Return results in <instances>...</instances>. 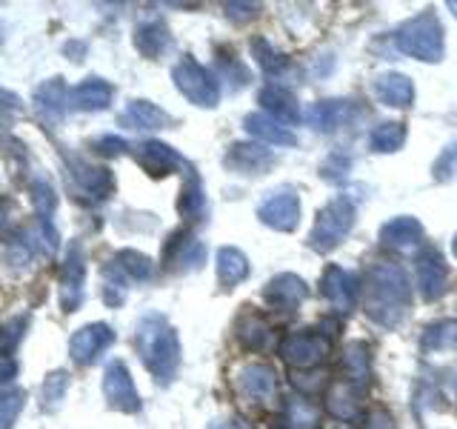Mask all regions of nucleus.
Here are the masks:
<instances>
[{
  "label": "nucleus",
  "mask_w": 457,
  "mask_h": 429,
  "mask_svg": "<svg viewBox=\"0 0 457 429\" xmlns=\"http://www.w3.org/2000/svg\"><path fill=\"white\" fill-rule=\"evenodd\" d=\"M71 175L78 181V189L100 204V200H106L114 189V181H112V172L106 166H95V164H86V161H75L71 164Z\"/></svg>",
  "instance_id": "20"
},
{
  "label": "nucleus",
  "mask_w": 457,
  "mask_h": 429,
  "mask_svg": "<svg viewBox=\"0 0 457 429\" xmlns=\"http://www.w3.org/2000/svg\"><path fill=\"white\" fill-rule=\"evenodd\" d=\"M35 100L43 112L54 114V118H61V114L69 109V86L63 83V78H52L43 86H37L35 92Z\"/></svg>",
  "instance_id": "34"
},
{
  "label": "nucleus",
  "mask_w": 457,
  "mask_h": 429,
  "mask_svg": "<svg viewBox=\"0 0 457 429\" xmlns=\"http://www.w3.org/2000/svg\"><path fill=\"white\" fill-rule=\"evenodd\" d=\"M237 338L246 349L261 352L271 343V326L261 318V315H243L237 324Z\"/></svg>",
  "instance_id": "33"
},
{
  "label": "nucleus",
  "mask_w": 457,
  "mask_h": 429,
  "mask_svg": "<svg viewBox=\"0 0 457 429\" xmlns=\"http://www.w3.org/2000/svg\"><path fill=\"white\" fill-rule=\"evenodd\" d=\"M118 123L123 129H135V132H146V129L154 132V129L171 126V118L157 104H152V100H132V104L120 112Z\"/></svg>",
  "instance_id": "22"
},
{
  "label": "nucleus",
  "mask_w": 457,
  "mask_h": 429,
  "mask_svg": "<svg viewBox=\"0 0 457 429\" xmlns=\"http://www.w3.org/2000/svg\"><path fill=\"white\" fill-rule=\"evenodd\" d=\"M9 212H12V204L9 200H0V229L9 223Z\"/></svg>",
  "instance_id": "50"
},
{
  "label": "nucleus",
  "mask_w": 457,
  "mask_h": 429,
  "mask_svg": "<svg viewBox=\"0 0 457 429\" xmlns=\"http://www.w3.org/2000/svg\"><path fill=\"white\" fill-rule=\"evenodd\" d=\"M104 398L112 409L135 415L140 412V392L132 381V372L123 361H109L104 372Z\"/></svg>",
  "instance_id": "9"
},
{
  "label": "nucleus",
  "mask_w": 457,
  "mask_h": 429,
  "mask_svg": "<svg viewBox=\"0 0 457 429\" xmlns=\"http://www.w3.org/2000/svg\"><path fill=\"white\" fill-rule=\"evenodd\" d=\"M363 429H397L395 418L386 409H371L363 421Z\"/></svg>",
  "instance_id": "44"
},
{
  "label": "nucleus",
  "mask_w": 457,
  "mask_h": 429,
  "mask_svg": "<svg viewBox=\"0 0 457 429\" xmlns=\"http://www.w3.org/2000/svg\"><path fill=\"white\" fill-rule=\"evenodd\" d=\"M449 9H452V12L457 14V4H454V0H452V4H449Z\"/></svg>",
  "instance_id": "52"
},
{
  "label": "nucleus",
  "mask_w": 457,
  "mask_h": 429,
  "mask_svg": "<svg viewBox=\"0 0 457 429\" xmlns=\"http://www.w3.org/2000/svg\"><path fill=\"white\" fill-rule=\"evenodd\" d=\"M457 164V149L452 147V149H446V155H443L440 157V161H437V166H435V178L437 181H446L449 178V169Z\"/></svg>",
  "instance_id": "46"
},
{
  "label": "nucleus",
  "mask_w": 457,
  "mask_h": 429,
  "mask_svg": "<svg viewBox=\"0 0 457 429\" xmlns=\"http://www.w3.org/2000/svg\"><path fill=\"white\" fill-rule=\"evenodd\" d=\"M363 407V390L349 381H335L326 392V409L328 415H335L337 421H352L361 415Z\"/></svg>",
  "instance_id": "21"
},
{
  "label": "nucleus",
  "mask_w": 457,
  "mask_h": 429,
  "mask_svg": "<svg viewBox=\"0 0 457 429\" xmlns=\"http://www.w3.org/2000/svg\"><path fill=\"white\" fill-rule=\"evenodd\" d=\"M320 295L332 304L337 312H352L357 298H361V283L357 275L343 266H326L323 278H320Z\"/></svg>",
  "instance_id": "13"
},
{
  "label": "nucleus",
  "mask_w": 457,
  "mask_h": 429,
  "mask_svg": "<svg viewBox=\"0 0 457 429\" xmlns=\"http://www.w3.org/2000/svg\"><path fill=\"white\" fill-rule=\"evenodd\" d=\"M452 252H454V257H457V235H454V240H452Z\"/></svg>",
  "instance_id": "51"
},
{
  "label": "nucleus",
  "mask_w": 457,
  "mask_h": 429,
  "mask_svg": "<svg viewBox=\"0 0 457 429\" xmlns=\"http://www.w3.org/2000/svg\"><path fill=\"white\" fill-rule=\"evenodd\" d=\"M209 429H249V426L240 418H223V421H212Z\"/></svg>",
  "instance_id": "49"
},
{
  "label": "nucleus",
  "mask_w": 457,
  "mask_h": 429,
  "mask_svg": "<svg viewBox=\"0 0 457 429\" xmlns=\"http://www.w3.org/2000/svg\"><path fill=\"white\" fill-rule=\"evenodd\" d=\"M411 304V286L406 272L392 261L371 264L363 281V309L375 324L395 329L406 318Z\"/></svg>",
  "instance_id": "1"
},
{
  "label": "nucleus",
  "mask_w": 457,
  "mask_h": 429,
  "mask_svg": "<svg viewBox=\"0 0 457 429\" xmlns=\"http://www.w3.org/2000/svg\"><path fill=\"white\" fill-rule=\"evenodd\" d=\"M114 89L104 78H86L75 89H69V109H83V112H100L112 104Z\"/></svg>",
  "instance_id": "25"
},
{
  "label": "nucleus",
  "mask_w": 457,
  "mask_h": 429,
  "mask_svg": "<svg viewBox=\"0 0 457 429\" xmlns=\"http://www.w3.org/2000/svg\"><path fill=\"white\" fill-rule=\"evenodd\" d=\"M257 9L261 6H254V4H226V12L232 14V18H243V21H249V18H254L257 14Z\"/></svg>",
  "instance_id": "47"
},
{
  "label": "nucleus",
  "mask_w": 457,
  "mask_h": 429,
  "mask_svg": "<svg viewBox=\"0 0 457 429\" xmlns=\"http://www.w3.org/2000/svg\"><path fill=\"white\" fill-rule=\"evenodd\" d=\"M178 212H180V218L189 221V223L206 221V214H209V200H206V192H204V183H200V178L195 175V172L186 178L183 189H180Z\"/></svg>",
  "instance_id": "29"
},
{
  "label": "nucleus",
  "mask_w": 457,
  "mask_h": 429,
  "mask_svg": "<svg viewBox=\"0 0 457 429\" xmlns=\"http://www.w3.org/2000/svg\"><path fill=\"white\" fill-rule=\"evenodd\" d=\"M380 243L389 249H418L423 243V223L418 218H409V214L392 218L380 226Z\"/></svg>",
  "instance_id": "23"
},
{
  "label": "nucleus",
  "mask_w": 457,
  "mask_h": 429,
  "mask_svg": "<svg viewBox=\"0 0 457 429\" xmlns=\"http://www.w3.org/2000/svg\"><path fill=\"white\" fill-rule=\"evenodd\" d=\"M66 386H69V372L66 369H57L52 375L43 381V390H40V400L46 409H54L57 404L63 400L66 395Z\"/></svg>",
  "instance_id": "38"
},
{
  "label": "nucleus",
  "mask_w": 457,
  "mask_h": 429,
  "mask_svg": "<svg viewBox=\"0 0 457 429\" xmlns=\"http://www.w3.org/2000/svg\"><path fill=\"white\" fill-rule=\"evenodd\" d=\"M223 69H220V78L218 80H232V86L237 89V86H246L249 83V72H246V66L243 63H237V61H228V57H220L218 61Z\"/></svg>",
  "instance_id": "41"
},
{
  "label": "nucleus",
  "mask_w": 457,
  "mask_h": 429,
  "mask_svg": "<svg viewBox=\"0 0 457 429\" xmlns=\"http://www.w3.org/2000/svg\"><path fill=\"white\" fill-rule=\"evenodd\" d=\"M18 109H21V97L6 92V89H0V114H4V112H18Z\"/></svg>",
  "instance_id": "48"
},
{
  "label": "nucleus",
  "mask_w": 457,
  "mask_h": 429,
  "mask_svg": "<svg viewBox=\"0 0 457 429\" xmlns=\"http://www.w3.org/2000/svg\"><path fill=\"white\" fill-rule=\"evenodd\" d=\"M252 55H254V61L263 66L266 75H271V78H278V75H283L286 69H289V57L280 55L266 38H254L252 40Z\"/></svg>",
  "instance_id": "36"
},
{
  "label": "nucleus",
  "mask_w": 457,
  "mask_h": 429,
  "mask_svg": "<svg viewBox=\"0 0 457 429\" xmlns=\"http://www.w3.org/2000/svg\"><path fill=\"white\" fill-rule=\"evenodd\" d=\"M92 147L97 149V152H104V155H123L126 149H129V143L123 140V138H97Z\"/></svg>",
  "instance_id": "45"
},
{
  "label": "nucleus",
  "mask_w": 457,
  "mask_h": 429,
  "mask_svg": "<svg viewBox=\"0 0 457 429\" xmlns=\"http://www.w3.org/2000/svg\"><path fill=\"white\" fill-rule=\"evenodd\" d=\"M452 329H457L452 321H440V324H432V326L426 329V335H423V349H440L443 343L449 341Z\"/></svg>",
  "instance_id": "40"
},
{
  "label": "nucleus",
  "mask_w": 457,
  "mask_h": 429,
  "mask_svg": "<svg viewBox=\"0 0 457 429\" xmlns=\"http://www.w3.org/2000/svg\"><path fill=\"white\" fill-rule=\"evenodd\" d=\"M369 375H371V355H369V347H366L363 341L349 343L346 352H343V381H349L354 386H361V390H366Z\"/></svg>",
  "instance_id": "31"
},
{
  "label": "nucleus",
  "mask_w": 457,
  "mask_h": 429,
  "mask_svg": "<svg viewBox=\"0 0 457 429\" xmlns=\"http://www.w3.org/2000/svg\"><path fill=\"white\" fill-rule=\"evenodd\" d=\"M371 89H375L383 106L406 109L414 104V83L406 75H397V72H383V75H378Z\"/></svg>",
  "instance_id": "26"
},
{
  "label": "nucleus",
  "mask_w": 457,
  "mask_h": 429,
  "mask_svg": "<svg viewBox=\"0 0 457 429\" xmlns=\"http://www.w3.org/2000/svg\"><path fill=\"white\" fill-rule=\"evenodd\" d=\"M352 226H354L352 198L337 195L318 212V221H314L309 232V247L314 252H332L335 247H340L343 238L352 232Z\"/></svg>",
  "instance_id": "4"
},
{
  "label": "nucleus",
  "mask_w": 457,
  "mask_h": 429,
  "mask_svg": "<svg viewBox=\"0 0 457 429\" xmlns=\"http://www.w3.org/2000/svg\"><path fill=\"white\" fill-rule=\"evenodd\" d=\"M249 257L237 247H220L218 249V283L226 292H232L237 283L249 278Z\"/></svg>",
  "instance_id": "28"
},
{
  "label": "nucleus",
  "mask_w": 457,
  "mask_h": 429,
  "mask_svg": "<svg viewBox=\"0 0 457 429\" xmlns=\"http://www.w3.org/2000/svg\"><path fill=\"white\" fill-rule=\"evenodd\" d=\"M323 421V412L314 400L303 398V395H295L286 400L283 407V418L278 421L283 429H320Z\"/></svg>",
  "instance_id": "27"
},
{
  "label": "nucleus",
  "mask_w": 457,
  "mask_h": 429,
  "mask_svg": "<svg viewBox=\"0 0 457 429\" xmlns=\"http://www.w3.org/2000/svg\"><path fill=\"white\" fill-rule=\"evenodd\" d=\"M114 343V329L109 324H86L80 326L69 341V355L71 361L80 366L95 364L100 355H104Z\"/></svg>",
  "instance_id": "11"
},
{
  "label": "nucleus",
  "mask_w": 457,
  "mask_h": 429,
  "mask_svg": "<svg viewBox=\"0 0 457 429\" xmlns=\"http://www.w3.org/2000/svg\"><path fill=\"white\" fill-rule=\"evenodd\" d=\"M403 143H406V123H400V121L378 123L369 135L371 152H397Z\"/></svg>",
  "instance_id": "35"
},
{
  "label": "nucleus",
  "mask_w": 457,
  "mask_h": 429,
  "mask_svg": "<svg viewBox=\"0 0 457 429\" xmlns=\"http://www.w3.org/2000/svg\"><path fill=\"white\" fill-rule=\"evenodd\" d=\"M278 352L286 364L295 366V372L318 369L332 352V338H326L320 329H300V332L283 335Z\"/></svg>",
  "instance_id": "6"
},
{
  "label": "nucleus",
  "mask_w": 457,
  "mask_h": 429,
  "mask_svg": "<svg viewBox=\"0 0 457 429\" xmlns=\"http://www.w3.org/2000/svg\"><path fill=\"white\" fill-rule=\"evenodd\" d=\"M257 218L269 229L278 232H295L300 223V198L292 186H280V189L269 192L261 206H257Z\"/></svg>",
  "instance_id": "7"
},
{
  "label": "nucleus",
  "mask_w": 457,
  "mask_h": 429,
  "mask_svg": "<svg viewBox=\"0 0 457 429\" xmlns=\"http://www.w3.org/2000/svg\"><path fill=\"white\" fill-rule=\"evenodd\" d=\"M261 106L266 109L269 118H275L278 123L283 126H292L300 121V104H297V97L286 89V86L280 83H269L261 89Z\"/></svg>",
  "instance_id": "19"
},
{
  "label": "nucleus",
  "mask_w": 457,
  "mask_h": 429,
  "mask_svg": "<svg viewBox=\"0 0 457 429\" xmlns=\"http://www.w3.org/2000/svg\"><path fill=\"white\" fill-rule=\"evenodd\" d=\"M346 172H349V157H343V155H332L320 166V175L326 181H343V178H346Z\"/></svg>",
  "instance_id": "43"
},
{
  "label": "nucleus",
  "mask_w": 457,
  "mask_h": 429,
  "mask_svg": "<svg viewBox=\"0 0 457 429\" xmlns=\"http://www.w3.org/2000/svg\"><path fill=\"white\" fill-rule=\"evenodd\" d=\"M112 266L118 269L129 283L154 278V261L143 255V252H137V249H120L118 255H114Z\"/></svg>",
  "instance_id": "32"
},
{
  "label": "nucleus",
  "mask_w": 457,
  "mask_h": 429,
  "mask_svg": "<svg viewBox=\"0 0 457 429\" xmlns=\"http://www.w3.org/2000/svg\"><path fill=\"white\" fill-rule=\"evenodd\" d=\"M135 349L149 375L169 386L180 372V338L178 329L169 324L166 315L146 312L135 326Z\"/></svg>",
  "instance_id": "2"
},
{
  "label": "nucleus",
  "mask_w": 457,
  "mask_h": 429,
  "mask_svg": "<svg viewBox=\"0 0 457 429\" xmlns=\"http://www.w3.org/2000/svg\"><path fill=\"white\" fill-rule=\"evenodd\" d=\"M235 386L252 404H266L278 395V375L269 364H246L237 369Z\"/></svg>",
  "instance_id": "14"
},
{
  "label": "nucleus",
  "mask_w": 457,
  "mask_h": 429,
  "mask_svg": "<svg viewBox=\"0 0 457 429\" xmlns=\"http://www.w3.org/2000/svg\"><path fill=\"white\" fill-rule=\"evenodd\" d=\"M171 80L180 89V95L195 106L212 109L220 100V80L212 75L206 66H200L192 57H180L171 69Z\"/></svg>",
  "instance_id": "5"
},
{
  "label": "nucleus",
  "mask_w": 457,
  "mask_h": 429,
  "mask_svg": "<svg viewBox=\"0 0 457 429\" xmlns=\"http://www.w3.org/2000/svg\"><path fill=\"white\" fill-rule=\"evenodd\" d=\"M32 200H35V209L40 214V221H52V214L57 209V195L52 189V183L43 175H37L32 183Z\"/></svg>",
  "instance_id": "37"
},
{
  "label": "nucleus",
  "mask_w": 457,
  "mask_h": 429,
  "mask_svg": "<svg viewBox=\"0 0 457 429\" xmlns=\"http://www.w3.org/2000/svg\"><path fill=\"white\" fill-rule=\"evenodd\" d=\"M228 172L237 175H263L275 166V152L266 149L263 143H232L223 157Z\"/></svg>",
  "instance_id": "16"
},
{
  "label": "nucleus",
  "mask_w": 457,
  "mask_h": 429,
  "mask_svg": "<svg viewBox=\"0 0 457 429\" xmlns=\"http://www.w3.org/2000/svg\"><path fill=\"white\" fill-rule=\"evenodd\" d=\"M83 283H86V255L80 243H69L61 266V286H57V300L63 312H78L83 304Z\"/></svg>",
  "instance_id": "8"
},
{
  "label": "nucleus",
  "mask_w": 457,
  "mask_h": 429,
  "mask_svg": "<svg viewBox=\"0 0 457 429\" xmlns=\"http://www.w3.org/2000/svg\"><path fill=\"white\" fill-rule=\"evenodd\" d=\"M171 43L169 29L161 18H152V21H143L135 29V46L143 57H161Z\"/></svg>",
  "instance_id": "30"
},
{
  "label": "nucleus",
  "mask_w": 457,
  "mask_h": 429,
  "mask_svg": "<svg viewBox=\"0 0 457 429\" xmlns=\"http://www.w3.org/2000/svg\"><path fill=\"white\" fill-rule=\"evenodd\" d=\"M12 341H14L12 335H9V338L0 335V386L9 383V381L14 378V372H18V364H14V358L9 355Z\"/></svg>",
  "instance_id": "42"
},
{
  "label": "nucleus",
  "mask_w": 457,
  "mask_h": 429,
  "mask_svg": "<svg viewBox=\"0 0 457 429\" xmlns=\"http://www.w3.org/2000/svg\"><path fill=\"white\" fill-rule=\"evenodd\" d=\"M397 49L418 57L423 63H437L443 61V52H446V40H443V26L437 21L435 12H420L418 18L406 21L397 29Z\"/></svg>",
  "instance_id": "3"
},
{
  "label": "nucleus",
  "mask_w": 457,
  "mask_h": 429,
  "mask_svg": "<svg viewBox=\"0 0 457 429\" xmlns=\"http://www.w3.org/2000/svg\"><path fill=\"white\" fill-rule=\"evenodd\" d=\"M309 298V286L303 278L292 275V272H283V275H275L263 290V300L278 312H295L303 300Z\"/></svg>",
  "instance_id": "17"
},
{
  "label": "nucleus",
  "mask_w": 457,
  "mask_h": 429,
  "mask_svg": "<svg viewBox=\"0 0 457 429\" xmlns=\"http://www.w3.org/2000/svg\"><path fill=\"white\" fill-rule=\"evenodd\" d=\"M206 257V247L197 240V235L192 229H178L171 232L169 240L163 243V264L171 272H189V269H200Z\"/></svg>",
  "instance_id": "10"
},
{
  "label": "nucleus",
  "mask_w": 457,
  "mask_h": 429,
  "mask_svg": "<svg viewBox=\"0 0 457 429\" xmlns=\"http://www.w3.org/2000/svg\"><path fill=\"white\" fill-rule=\"evenodd\" d=\"M352 118H357V106L352 100H318L306 112V121L318 132H335V129L346 126Z\"/></svg>",
  "instance_id": "18"
},
{
  "label": "nucleus",
  "mask_w": 457,
  "mask_h": 429,
  "mask_svg": "<svg viewBox=\"0 0 457 429\" xmlns=\"http://www.w3.org/2000/svg\"><path fill=\"white\" fill-rule=\"evenodd\" d=\"M243 129H246L252 138L261 140L263 147H266V143H271V147H295V143H297L292 129L278 123L275 118H269L266 112H252V114H246V118H243Z\"/></svg>",
  "instance_id": "24"
},
{
  "label": "nucleus",
  "mask_w": 457,
  "mask_h": 429,
  "mask_svg": "<svg viewBox=\"0 0 457 429\" xmlns=\"http://www.w3.org/2000/svg\"><path fill=\"white\" fill-rule=\"evenodd\" d=\"M23 390H6L0 392V429H12L14 421H18V415L23 409Z\"/></svg>",
  "instance_id": "39"
},
{
  "label": "nucleus",
  "mask_w": 457,
  "mask_h": 429,
  "mask_svg": "<svg viewBox=\"0 0 457 429\" xmlns=\"http://www.w3.org/2000/svg\"><path fill=\"white\" fill-rule=\"evenodd\" d=\"M132 155H135V161L154 178L171 175V172H178V169L192 172V166L163 140H140L132 147Z\"/></svg>",
  "instance_id": "12"
},
{
  "label": "nucleus",
  "mask_w": 457,
  "mask_h": 429,
  "mask_svg": "<svg viewBox=\"0 0 457 429\" xmlns=\"http://www.w3.org/2000/svg\"><path fill=\"white\" fill-rule=\"evenodd\" d=\"M414 275H418V286L426 300H437L446 292L449 281V266L443 261V255L435 247H423L418 261H414Z\"/></svg>",
  "instance_id": "15"
}]
</instances>
